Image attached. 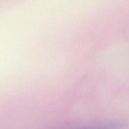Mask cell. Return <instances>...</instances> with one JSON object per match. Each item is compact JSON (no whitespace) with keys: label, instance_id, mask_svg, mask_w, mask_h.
<instances>
[{"label":"cell","instance_id":"1","mask_svg":"<svg viewBox=\"0 0 129 129\" xmlns=\"http://www.w3.org/2000/svg\"><path fill=\"white\" fill-rule=\"evenodd\" d=\"M123 124L120 122H111L84 127L81 129H121Z\"/></svg>","mask_w":129,"mask_h":129}]
</instances>
